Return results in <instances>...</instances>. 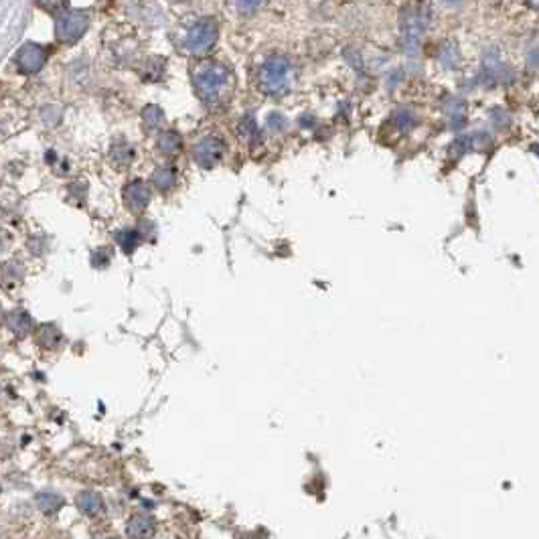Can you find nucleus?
I'll use <instances>...</instances> for the list:
<instances>
[{
    "mask_svg": "<svg viewBox=\"0 0 539 539\" xmlns=\"http://www.w3.org/2000/svg\"><path fill=\"white\" fill-rule=\"evenodd\" d=\"M529 4H531V6H538V0H529Z\"/></svg>",
    "mask_w": 539,
    "mask_h": 539,
    "instance_id": "18",
    "label": "nucleus"
},
{
    "mask_svg": "<svg viewBox=\"0 0 539 539\" xmlns=\"http://www.w3.org/2000/svg\"><path fill=\"white\" fill-rule=\"evenodd\" d=\"M181 144H183V140L178 136V132H174V130L162 132V136L158 138V146L164 155H176L181 150Z\"/></svg>",
    "mask_w": 539,
    "mask_h": 539,
    "instance_id": "9",
    "label": "nucleus"
},
{
    "mask_svg": "<svg viewBox=\"0 0 539 539\" xmlns=\"http://www.w3.org/2000/svg\"><path fill=\"white\" fill-rule=\"evenodd\" d=\"M155 533V523L146 515H134L128 523V535L134 539H148Z\"/></svg>",
    "mask_w": 539,
    "mask_h": 539,
    "instance_id": "8",
    "label": "nucleus"
},
{
    "mask_svg": "<svg viewBox=\"0 0 539 539\" xmlns=\"http://www.w3.org/2000/svg\"><path fill=\"white\" fill-rule=\"evenodd\" d=\"M37 505H39L43 511H57V509L63 505V497L45 491V493H39V495H37Z\"/></svg>",
    "mask_w": 539,
    "mask_h": 539,
    "instance_id": "11",
    "label": "nucleus"
},
{
    "mask_svg": "<svg viewBox=\"0 0 539 539\" xmlns=\"http://www.w3.org/2000/svg\"><path fill=\"white\" fill-rule=\"evenodd\" d=\"M215 41H217V20L201 18L189 29V33L185 37V47L187 51L195 55H203L215 45Z\"/></svg>",
    "mask_w": 539,
    "mask_h": 539,
    "instance_id": "3",
    "label": "nucleus"
},
{
    "mask_svg": "<svg viewBox=\"0 0 539 539\" xmlns=\"http://www.w3.org/2000/svg\"><path fill=\"white\" fill-rule=\"evenodd\" d=\"M162 120H164V116H162L160 108H157V105H148V108L144 110V122L148 124V126L157 128Z\"/></svg>",
    "mask_w": 539,
    "mask_h": 539,
    "instance_id": "15",
    "label": "nucleus"
},
{
    "mask_svg": "<svg viewBox=\"0 0 539 539\" xmlns=\"http://www.w3.org/2000/svg\"><path fill=\"white\" fill-rule=\"evenodd\" d=\"M233 4H235V8H238L240 13L249 15V13H254V11H258L260 6H264L266 0H233Z\"/></svg>",
    "mask_w": 539,
    "mask_h": 539,
    "instance_id": "16",
    "label": "nucleus"
},
{
    "mask_svg": "<svg viewBox=\"0 0 539 539\" xmlns=\"http://www.w3.org/2000/svg\"><path fill=\"white\" fill-rule=\"evenodd\" d=\"M112 157L116 162H120V164H128V162H132V157H134V150L130 148V146H126V144H116L114 146V150H112Z\"/></svg>",
    "mask_w": 539,
    "mask_h": 539,
    "instance_id": "13",
    "label": "nucleus"
},
{
    "mask_svg": "<svg viewBox=\"0 0 539 539\" xmlns=\"http://www.w3.org/2000/svg\"><path fill=\"white\" fill-rule=\"evenodd\" d=\"M87 27H89V17L82 11H71L57 18L55 25V35L57 41L63 45H75L82 37L86 35Z\"/></svg>",
    "mask_w": 539,
    "mask_h": 539,
    "instance_id": "4",
    "label": "nucleus"
},
{
    "mask_svg": "<svg viewBox=\"0 0 539 539\" xmlns=\"http://www.w3.org/2000/svg\"><path fill=\"white\" fill-rule=\"evenodd\" d=\"M77 507L86 513H98L100 507H102V497L93 491H84L79 497H77Z\"/></svg>",
    "mask_w": 539,
    "mask_h": 539,
    "instance_id": "10",
    "label": "nucleus"
},
{
    "mask_svg": "<svg viewBox=\"0 0 539 539\" xmlns=\"http://www.w3.org/2000/svg\"><path fill=\"white\" fill-rule=\"evenodd\" d=\"M442 2H456V0H442Z\"/></svg>",
    "mask_w": 539,
    "mask_h": 539,
    "instance_id": "19",
    "label": "nucleus"
},
{
    "mask_svg": "<svg viewBox=\"0 0 539 539\" xmlns=\"http://www.w3.org/2000/svg\"><path fill=\"white\" fill-rule=\"evenodd\" d=\"M148 201H150V189L142 181H134L124 189V203L132 213H142Z\"/></svg>",
    "mask_w": 539,
    "mask_h": 539,
    "instance_id": "7",
    "label": "nucleus"
},
{
    "mask_svg": "<svg viewBox=\"0 0 539 539\" xmlns=\"http://www.w3.org/2000/svg\"><path fill=\"white\" fill-rule=\"evenodd\" d=\"M260 89L268 96H280L290 86V63L282 55H272L264 61L258 73Z\"/></svg>",
    "mask_w": 539,
    "mask_h": 539,
    "instance_id": "2",
    "label": "nucleus"
},
{
    "mask_svg": "<svg viewBox=\"0 0 539 539\" xmlns=\"http://www.w3.org/2000/svg\"><path fill=\"white\" fill-rule=\"evenodd\" d=\"M233 86L231 71L219 63H205L195 71V87L203 102L213 104L221 96H226L229 87Z\"/></svg>",
    "mask_w": 539,
    "mask_h": 539,
    "instance_id": "1",
    "label": "nucleus"
},
{
    "mask_svg": "<svg viewBox=\"0 0 539 539\" xmlns=\"http://www.w3.org/2000/svg\"><path fill=\"white\" fill-rule=\"evenodd\" d=\"M152 181H155V185H157L160 191H169L174 185V171L173 169H169V167L158 169Z\"/></svg>",
    "mask_w": 539,
    "mask_h": 539,
    "instance_id": "12",
    "label": "nucleus"
},
{
    "mask_svg": "<svg viewBox=\"0 0 539 539\" xmlns=\"http://www.w3.org/2000/svg\"><path fill=\"white\" fill-rule=\"evenodd\" d=\"M47 57H49V51L45 47H41L37 43H27L15 55V63H17L20 73H29L31 75V73H37L45 65Z\"/></svg>",
    "mask_w": 539,
    "mask_h": 539,
    "instance_id": "5",
    "label": "nucleus"
},
{
    "mask_svg": "<svg viewBox=\"0 0 539 539\" xmlns=\"http://www.w3.org/2000/svg\"><path fill=\"white\" fill-rule=\"evenodd\" d=\"M396 120H398V124L401 126V130H410L412 126H414V116L412 114H408V112H400L398 116H396Z\"/></svg>",
    "mask_w": 539,
    "mask_h": 539,
    "instance_id": "17",
    "label": "nucleus"
},
{
    "mask_svg": "<svg viewBox=\"0 0 539 539\" xmlns=\"http://www.w3.org/2000/svg\"><path fill=\"white\" fill-rule=\"evenodd\" d=\"M118 242L124 247V252L130 254L138 245V233L136 231H122V233H118Z\"/></svg>",
    "mask_w": 539,
    "mask_h": 539,
    "instance_id": "14",
    "label": "nucleus"
},
{
    "mask_svg": "<svg viewBox=\"0 0 539 539\" xmlns=\"http://www.w3.org/2000/svg\"><path fill=\"white\" fill-rule=\"evenodd\" d=\"M223 150H226L223 140L217 138V136H205V138H201L195 144V148H193V158L197 160V164H201V167H205V169H211V167L221 158Z\"/></svg>",
    "mask_w": 539,
    "mask_h": 539,
    "instance_id": "6",
    "label": "nucleus"
}]
</instances>
